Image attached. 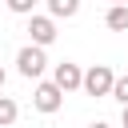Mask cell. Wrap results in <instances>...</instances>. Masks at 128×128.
Returning <instances> with one entry per match:
<instances>
[{"label":"cell","mask_w":128,"mask_h":128,"mask_svg":"<svg viewBox=\"0 0 128 128\" xmlns=\"http://www.w3.org/2000/svg\"><path fill=\"white\" fill-rule=\"evenodd\" d=\"M16 68H20V76H24V80H40V76H44V68H48V56H44V48H36V44H24V48L16 52Z\"/></svg>","instance_id":"1"},{"label":"cell","mask_w":128,"mask_h":128,"mask_svg":"<svg viewBox=\"0 0 128 128\" xmlns=\"http://www.w3.org/2000/svg\"><path fill=\"white\" fill-rule=\"evenodd\" d=\"M112 84H116V72L108 68V64H92L88 72H84V92L88 96H112Z\"/></svg>","instance_id":"2"},{"label":"cell","mask_w":128,"mask_h":128,"mask_svg":"<svg viewBox=\"0 0 128 128\" xmlns=\"http://www.w3.org/2000/svg\"><path fill=\"white\" fill-rule=\"evenodd\" d=\"M60 104H64V92H60L52 80H40L36 92H32V108L44 112V116H52V112H60Z\"/></svg>","instance_id":"3"},{"label":"cell","mask_w":128,"mask_h":128,"mask_svg":"<svg viewBox=\"0 0 128 128\" xmlns=\"http://www.w3.org/2000/svg\"><path fill=\"white\" fill-rule=\"evenodd\" d=\"M52 84L68 96V92H76L80 84H84V72H80V64H72V60H60L56 68H52Z\"/></svg>","instance_id":"4"},{"label":"cell","mask_w":128,"mask_h":128,"mask_svg":"<svg viewBox=\"0 0 128 128\" xmlns=\"http://www.w3.org/2000/svg\"><path fill=\"white\" fill-rule=\"evenodd\" d=\"M28 36H32V44L36 48H48L52 40H56V20L52 16H28Z\"/></svg>","instance_id":"5"},{"label":"cell","mask_w":128,"mask_h":128,"mask_svg":"<svg viewBox=\"0 0 128 128\" xmlns=\"http://www.w3.org/2000/svg\"><path fill=\"white\" fill-rule=\"evenodd\" d=\"M80 12V0H48V16L52 20H72Z\"/></svg>","instance_id":"6"},{"label":"cell","mask_w":128,"mask_h":128,"mask_svg":"<svg viewBox=\"0 0 128 128\" xmlns=\"http://www.w3.org/2000/svg\"><path fill=\"white\" fill-rule=\"evenodd\" d=\"M104 24H108L112 32H128V8H124V4H112V8L104 12Z\"/></svg>","instance_id":"7"},{"label":"cell","mask_w":128,"mask_h":128,"mask_svg":"<svg viewBox=\"0 0 128 128\" xmlns=\"http://www.w3.org/2000/svg\"><path fill=\"white\" fill-rule=\"evenodd\" d=\"M16 116H20V104H16L12 96H0V128L16 124Z\"/></svg>","instance_id":"8"},{"label":"cell","mask_w":128,"mask_h":128,"mask_svg":"<svg viewBox=\"0 0 128 128\" xmlns=\"http://www.w3.org/2000/svg\"><path fill=\"white\" fill-rule=\"evenodd\" d=\"M112 100H120V108H128V76H116V84H112Z\"/></svg>","instance_id":"9"},{"label":"cell","mask_w":128,"mask_h":128,"mask_svg":"<svg viewBox=\"0 0 128 128\" xmlns=\"http://www.w3.org/2000/svg\"><path fill=\"white\" fill-rule=\"evenodd\" d=\"M8 4V12H16V16H32V8H36V0H4Z\"/></svg>","instance_id":"10"},{"label":"cell","mask_w":128,"mask_h":128,"mask_svg":"<svg viewBox=\"0 0 128 128\" xmlns=\"http://www.w3.org/2000/svg\"><path fill=\"white\" fill-rule=\"evenodd\" d=\"M88 128H112V124H104V120H92V124H88Z\"/></svg>","instance_id":"11"},{"label":"cell","mask_w":128,"mask_h":128,"mask_svg":"<svg viewBox=\"0 0 128 128\" xmlns=\"http://www.w3.org/2000/svg\"><path fill=\"white\" fill-rule=\"evenodd\" d=\"M120 120H124V128H128V108H124V116H120Z\"/></svg>","instance_id":"12"},{"label":"cell","mask_w":128,"mask_h":128,"mask_svg":"<svg viewBox=\"0 0 128 128\" xmlns=\"http://www.w3.org/2000/svg\"><path fill=\"white\" fill-rule=\"evenodd\" d=\"M0 88H4V68H0Z\"/></svg>","instance_id":"13"},{"label":"cell","mask_w":128,"mask_h":128,"mask_svg":"<svg viewBox=\"0 0 128 128\" xmlns=\"http://www.w3.org/2000/svg\"><path fill=\"white\" fill-rule=\"evenodd\" d=\"M112 4H124V8H128V0H112Z\"/></svg>","instance_id":"14"}]
</instances>
